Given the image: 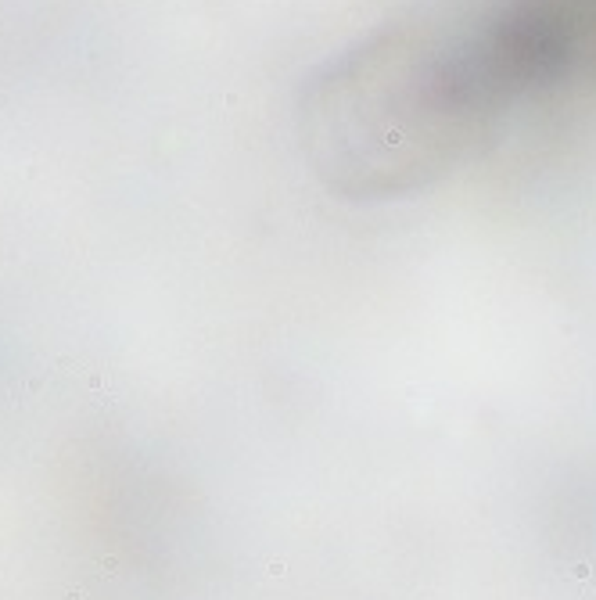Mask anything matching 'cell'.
I'll return each mask as SVG.
<instances>
[{"mask_svg": "<svg viewBox=\"0 0 596 600\" xmlns=\"http://www.w3.org/2000/svg\"><path fill=\"white\" fill-rule=\"evenodd\" d=\"M596 76V0H492L345 58L316 94L334 173L395 191L453 166L514 108Z\"/></svg>", "mask_w": 596, "mask_h": 600, "instance_id": "obj_1", "label": "cell"}]
</instances>
